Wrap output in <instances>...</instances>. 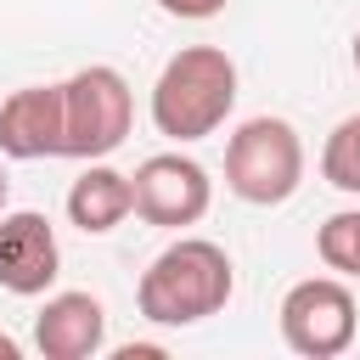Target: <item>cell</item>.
I'll return each instance as SVG.
<instances>
[{"instance_id":"cell-11","label":"cell","mask_w":360,"mask_h":360,"mask_svg":"<svg viewBox=\"0 0 360 360\" xmlns=\"http://www.w3.org/2000/svg\"><path fill=\"white\" fill-rule=\"evenodd\" d=\"M321 180L338 186V191H349V197H360V112H349L326 135V146H321Z\"/></svg>"},{"instance_id":"cell-7","label":"cell","mask_w":360,"mask_h":360,"mask_svg":"<svg viewBox=\"0 0 360 360\" xmlns=\"http://www.w3.org/2000/svg\"><path fill=\"white\" fill-rule=\"evenodd\" d=\"M56 276H62V248L51 219L34 208L0 214V287L17 298H39L56 287Z\"/></svg>"},{"instance_id":"cell-15","label":"cell","mask_w":360,"mask_h":360,"mask_svg":"<svg viewBox=\"0 0 360 360\" xmlns=\"http://www.w3.org/2000/svg\"><path fill=\"white\" fill-rule=\"evenodd\" d=\"M6 197H11V180H6V163H0V214H6Z\"/></svg>"},{"instance_id":"cell-9","label":"cell","mask_w":360,"mask_h":360,"mask_svg":"<svg viewBox=\"0 0 360 360\" xmlns=\"http://www.w3.org/2000/svg\"><path fill=\"white\" fill-rule=\"evenodd\" d=\"M107 343V309L96 292H51L34 315V349L45 360H90Z\"/></svg>"},{"instance_id":"cell-14","label":"cell","mask_w":360,"mask_h":360,"mask_svg":"<svg viewBox=\"0 0 360 360\" xmlns=\"http://www.w3.org/2000/svg\"><path fill=\"white\" fill-rule=\"evenodd\" d=\"M0 360H17V343H11L6 332H0Z\"/></svg>"},{"instance_id":"cell-16","label":"cell","mask_w":360,"mask_h":360,"mask_svg":"<svg viewBox=\"0 0 360 360\" xmlns=\"http://www.w3.org/2000/svg\"><path fill=\"white\" fill-rule=\"evenodd\" d=\"M349 56H354V73H360V34H354V45H349Z\"/></svg>"},{"instance_id":"cell-4","label":"cell","mask_w":360,"mask_h":360,"mask_svg":"<svg viewBox=\"0 0 360 360\" xmlns=\"http://www.w3.org/2000/svg\"><path fill=\"white\" fill-rule=\"evenodd\" d=\"M129 124H135V96H129V79L118 68L90 62L73 79H62V129H68L62 158L96 163L129 141Z\"/></svg>"},{"instance_id":"cell-12","label":"cell","mask_w":360,"mask_h":360,"mask_svg":"<svg viewBox=\"0 0 360 360\" xmlns=\"http://www.w3.org/2000/svg\"><path fill=\"white\" fill-rule=\"evenodd\" d=\"M315 253H321L326 270H338V276H360V208L332 214V219L315 231Z\"/></svg>"},{"instance_id":"cell-10","label":"cell","mask_w":360,"mask_h":360,"mask_svg":"<svg viewBox=\"0 0 360 360\" xmlns=\"http://www.w3.org/2000/svg\"><path fill=\"white\" fill-rule=\"evenodd\" d=\"M135 214V186L129 174H118L112 163H84V174L68 186V219L84 231V236H107L118 231L124 219Z\"/></svg>"},{"instance_id":"cell-1","label":"cell","mask_w":360,"mask_h":360,"mask_svg":"<svg viewBox=\"0 0 360 360\" xmlns=\"http://www.w3.org/2000/svg\"><path fill=\"white\" fill-rule=\"evenodd\" d=\"M236 292V264L219 242L208 236H180L169 242L135 287V309L152 326H197L208 315H219Z\"/></svg>"},{"instance_id":"cell-5","label":"cell","mask_w":360,"mask_h":360,"mask_svg":"<svg viewBox=\"0 0 360 360\" xmlns=\"http://www.w3.org/2000/svg\"><path fill=\"white\" fill-rule=\"evenodd\" d=\"M276 315H281V343L304 360H338L360 332V304L338 276L292 281Z\"/></svg>"},{"instance_id":"cell-2","label":"cell","mask_w":360,"mask_h":360,"mask_svg":"<svg viewBox=\"0 0 360 360\" xmlns=\"http://www.w3.org/2000/svg\"><path fill=\"white\" fill-rule=\"evenodd\" d=\"M236 107V62L219 45H180L152 84V124L169 141L214 135Z\"/></svg>"},{"instance_id":"cell-6","label":"cell","mask_w":360,"mask_h":360,"mask_svg":"<svg viewBox=\"0 0 360 360\" xmlns=\"http://www.w3.org/2000/svg\"><path fill=\"white\" fill-rule=\"evenodd\" d=\"M129 186H135V214H141L146 225H158V231H186V225H197V219L208 214V202H214L208 169H202L197 158H186V152H152V158L129 174Z\"/></svg>"},{"instance_id":"cell-3","label":"cell","mask_w":360,"mask_h":360,"mask_svg":"<svg viewBox=\"0 0 360 360\" xmlns=\"http://www.w3.org/2000/svg\"><path fill=\"white\" fill-rule=\"evenodd\" d=\"M225 186L253 208H276L304 186V141L287 118H248L225 141Z\"/></svg>"},{"instance_id":"cell-8","label":"cell","mask_w":360,"mask_h":360,"mask_svg":"<svg viewBox=\"0 0 360 360\" xmlns=\"http://www.w3.org/2000/svg\"><path fill=\"white\" fill-rule=\"evenodd\" d=\"M62 84H22L0 101V158H62Z\"/></svg>"},{"instance_id":"cell-13","label":"cell","mask_w":360,"mask_h":360,"mask_svg":"<svg viewBox=\"0 0 360 360\" xmlns=\"http://www.w3.org/2000/svg\"><path fill=\"white\" fill-rule=\"evenodd\" d=\"M169 17H180V22H208V17H219L225 11V0H158Z\"/></svg>"}]
</instances>
